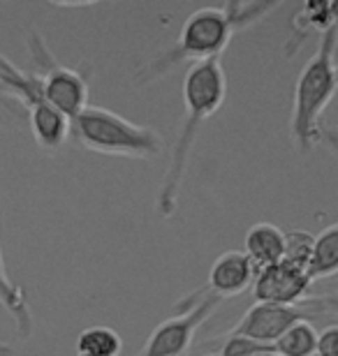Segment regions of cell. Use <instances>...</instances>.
Returning a JSON list of instances; mask_svg holds the SVG:
<instances>
[{
  "label": "cell",
  "instance_id": "1",
  "mask_svg": "<svg viewBox=\"0 0 338 356\" xmlns=\"http://www.w3.org/2000/svg\"><path fill=\"white\" fill-rule=\"evenodd\" d=\"M227 97V76L222 70V58L192 63L183 76V120L178 130L176 144L171 148L169 167L162 176L158 190L155 209L162 218H171L176 213L178 195L188 169L190 151L197 141L202 125L220 109Z\"/></svg>",
  "mask_w": 338,
  "mask_h": 356
},
{
  "label": "cell",
  "instance_id": "2",
  "mask_svg": "<svg viewBox=\"0 0 338 356\" xmlns=\"http://www.w3.org/2000/svg\"><path fill=\"white\" fill-rule=\"evenodd\" d=\"M276 10V3H229L225 7H202L183 21L178 40L167 51L155 56L146 67L137 72V83H148L167 74L171 67L185 60L220 58L236 31L260 21L264 14Z\"/></svg>",
  "mask_w": 338,
  "mask_h": 356
},
{
  "label": "cell",
  "instance_id": "3",
  "mask_svg": "<svg viewBox=\"0 0 338 356\" xmlns=\"http://www.w3.org/2000/svg\"><path fill=\"white\" fill-rule=\"evenodd\" d=\"M336 49H338V24L320 33V42L311 60L294 83L290 134L299 153H308L320 141L322 113L338 90L336 74Z\"/></svg>",
  "mask_w": 338,
  "mask_h": 356
},
{
  "label": "cell",
  "instance_id": "4",
  "mask_svg": "<svg viewBox=\"0 0 338 356\" xmlns=\"http://www.w3.org/2000/svg\"><path fill=\"white\" fill-rule=\"evenodd\" d=\"M70 137L93 153L116 158L151 160L164 151V141L153 127L137 125L102 106H86L70 120Z\"/></svg>",
  "mask_w": 338,
  "mask_h": 356
},
{
  "label": "cell",
  "instance_id": "5",
  "mask_svg": "<svg viewBox=\"0 0 338 356\" xmlns=\"http://www.w3.org/2000/svg\"><path fill=\"white\" fill-rule=\"evenodd\" d=\"M0 88L26 109L31 132L42 151L54 153L70 139V120L45 99L38 74L17 67L5 54H0Z\"/></svg>",
  "mask_w": 338,
  "mask_h": 356
},
{
  "label": "cell",
  "instance_id": "6",
  "mask_svg": "<svg viewBox=\"0 0 338 356\" xmlns=\"http://www.w3.org/2000/svg\"><path fill=\"white\" fill-rule=\"evenodd\" d=\"M26 42L35 70H38L35 74L40 79L42 95L54 109H59L68 120H72L79 111H84L89 106V76L82 70L61 65L54 58L42 33L31 31Z\"/></svg>",
  "mask_w": 338,
  "mask_h": 356
},
{
  "label": "cell",
  "instance_id": "7",
  "mask_svg": "<svg viewBox=\"0 0 338 356\" xmlns=\"http://www.w3.org/2000/svg\"><path fill=\"white\" fill-rule=\"evenodd\" d=\"M183 303H188V308L181 315L169 317L162 324H158L144 343L139 356H185L197 331L213 315L215 308L222 303V298L208 294L206 289H199V298L195 303L190 298H185Z\"/></svg>",
  "mask_w": 338,
  "mask_h": 356
},
{
  "label": "cell",
  "instance_id": "8",
  "mask_svg": "<svg viewBox=\"0 0 338 356\" xmlns=\"http://www.w3.org/2000/svg\"><path fill=\"white\" fill-rule=\"evenodd\" d=\"M315 312H308L304 305H276V303H255L243 312V317L229 329L225 336H236L253 340L257 345H273L287 329L297 322H308Z\"/></svg>",
  "mask_w": 338,
  "mask_h": 356
},
{
  "label": "cell",
  "instance_id": "9",
  "mask_svg": "<svg viewBox=\"0 0 338 356\" xmlns=\"http://www.w3.org/2000/svg\"><path fill=\"white\" fill-rule=\"evenodd\" d=\"M311 275L306 268L287 259H280L276 264L255 270L253 296L255 303H276V305H299L306 301V294L311 289Z\"/></svg>",
  "mask_w": 338,
  "mask_h": 356
},
{
  "label": "cell",
  "instance_id": "10",
  "mask_svg": "<svg viewBox=\"0 0 338 356\" xmlns=\"http://www.w3.org/2000/svg\"><path fill=\"white\" fill-rule=\"evenodd\" d=\"M253 280L255 266L250 264L246 254L239 250H227L211 264L206 291L218 298H232L253 287Z\"/></svg>",
  "mask_w": 338,
  "mask_h": 356
},
{
  "label": "cell",
  "instance_id": "11",
  "mask_svg": "<svg viewBox=\"0 0 338 356\" xmlns=\"http://www.w3.org/2000/svg\"><path fill=\"white\" fill-rule=\"evenodd\" d=\"M243 245H246L243 254L250 259L255 270H260L285 257V232L271 222H260L248 229Z\"/></svg>",
  "mask_w": 338,
  "mask_h": 356
},
{
  "label": "cell",
  "instance_id": "12",
  "mask_svg": "<svg viewBox=\"0 0 338 356\" xmlns=\"http://www.w3.org/2000/svg\"><path fill=\"white\" fill-rule=\"evenodd\" d=\"M0 305L10 312L17 331L21 333V338H28L33 333L35 319L28 308V298L24 294V289L12 280L5 266V254H3V241H0Z\"/></svg>",
  "mask_w": 338,
  "mask_h": 356
},
{
  "label": "cell",
  "instance_id": "13",
  "mask_svg": "<svg viewBox=\"0 0 338 356\" xmlns=\"http://www.w3.org/2000/svg\"><path fill=\"white\" fill-rule=\"evenodd\" d=\"M338 273V222L322 229L315 236L311 264H308V275L311 280H322Z\"/></svg>",
  "mask_w": 338,
  "mask_h": 356
},
{
  "label": "cell",
  "instance_id": "14",
  "mask_svg": "<svg viewBox=\"0 0 338 356\" xmlns=\"http://www.w3.org/2000/svg\"><path fill=\"white\" fill-rule=\"evenodd\" d=\"M318 338L320 331H315L311 322H297L271 347L276 356H315L318 354Z\"/></svg>",
  "mask_w": 338,
  "mask_h": 356
},
{
  "label": "cell",
  "instance_id": "15",
  "mask_svg": "<svg viewBox=\"0 0 338 356\" xmlns=\"http://www.w3.org/2000/svg\"><path fill=\"white\" fill-rule=\"evenodd\" d=\"M121 350H123V340L109 326H89L77 338V354L118 356Z\"/></svg>",
  "mask_w": 338,
  "mask_h": 356
},
{
  "label": "cell",
  "instance_id": "16",
  "mask_svg": "<svg viewBox=\"0 0 338 356\" xmlns=\"http://www.w3.org/2000/svg\"><path fill=\"white\" fill-rule=\"evenodd\" d=\"M313 245H315V236L304 229H292L285 234V257L287 261L297 264L301 268L308 270L311 264V254H313Z\"/></svg>",
  "mask_w": 338,
  "mask_h": 356
},
{
  "label": "cell",
  "instance_id": "17",
  "mask_svg": "<svg viewBox=\"0 0 338 356\" xmlns=\"http://www.w3.org/2000/svg\"><path fill=\"white\" fill-rule=\"evenodd\" d=\"M315 356H338V326H327L325 331H320Z\"/></svg>",
  "mask_w": 338,
  "mask_h": 356
},
{
  "label": "cell",
  "instance_id": "18",
  "mask_svg": "<svg viewBox=\"0 0 338 356\" xmlns=\"http://www.w3.org/2000/svg\"><path fill=\"white\" fill-rule=\"evenodd\" d=\"M320 141H325V144L338 155V130H334V127H322Z\"/></svg>",
  "mask_w": 338,
  "mask_h": 356
},
{
  "label": "cell",
  "instance_id": "19",
  "mask_svg": "<svg viewBox=\"0 0 338 356\" xmlns=\"http://www.w3.org/2000/svg\"><path fill=\"white\" fill-rule=\"evenodd\" d=\"M17 102H14V99L10 97V95H7V92L3 90V88H0V109H5V111H10V113H14V111H17Z\"/></svg>",
  "mask_w": 338,
  "mask_h": 356
},
{
  "label": "cell",
  "instance_id": "20",
  "mask_svg": "<svg viewBox=\"0 0 338 356\" xmlns=\"http://www.w3.org/2000/svg\"><path fill=\"white\" fill-rule=\"evenodd\" d=\"M0 356H14V350L10 345H5V343H0Z\"/></svg>",
  "mask_w": 338,
  "mask_h": 356
},
{
  "label": "cell",
  "instance_id": "21",
  "mask_svg": "<svg viewBox=\"0 0 338 356\" xmlns=\"http://www.w3.org/2000/svg\"><path fill=\"white\" fill-rule=\"evenodd\" d=\"M206 356H215V354H206ZM253 356H276V354H271V352H267V354H253Z\"/></svg>",
  "mask_w": 338,
  "mask_h": 356
},
{
  "label": "cell",
  "instance_id": "22",
  "mask_svg": "<svg viewBox=\"0 0 338 356\" xmlns=\"http://www.w3.org/2000/svg\"><path fill=\"white\" fill-rule=\"evenodd\" d=\"M336 74H338V49H336Z\"/></svg>",
  "mask_w": 338,
  "mask_h": 356
},
{
  "label": "cell",
  "instance_id": "23",
  "mask_svg": "<svg viewBox=\"0 0 338 356\" xmlns=\"http://www.w3.org/2000/svg\"><path fill=\"white\" fill-rule=\"evenodd\" d=\"M77 356H91V354H77Z\"/></svg>",
  "mask_w": 338,
  "mask_h": 356
}]
</instances>
